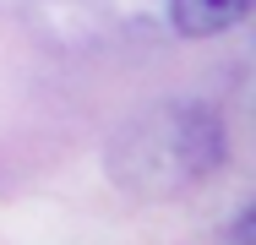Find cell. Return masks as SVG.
Wrapping results in <instances>:
<instances>
[{
    "label": "cell",
    "instance_id": "obj_1",
    "mask_svg": "<svg viewBox=\"0 0 256 245\" xmlns=\"http://www.w3.org/2000/svg\"><path fill=\"white\" fill-rule=\"evenodd\" d=\"M229 158V131L224 114L196 98H169L148 114H136L114 147H109V174L126 191L142 196H180L218 174Z\"/></svg>",
    "mask_w": 256,
    "mask_h": 245
},
{
    "label": "cell",
    "instance_id": "obj_2",
    "mask_svg": "<svg viewBox=\"0 0 256 245\" xmlns=\"http://www.w3.org/2000/svg\"><path fill=\"white\" fill-rule=\"evenodd\" d=\"M256 0H169V22L180 38H218L251 16Z\"/></svg>",
    "mask_w": 256,
    "mask_h": 245
},
{
    "label": "cell",
    "instance_id": "obj_3",
    "mask_svg": "<svg viewBox=\"0 0 256 245\" xmlns=\"http://www.w3.org/2000/svg\"><path fill=\"white\" fill-rule=\"evenodd\" d=\"M251 218H256V207H246L240 224H234V245H251Z\"/></svg>",
    "mask_w": 256,
    "mask_h": 245
}]
</instances>
